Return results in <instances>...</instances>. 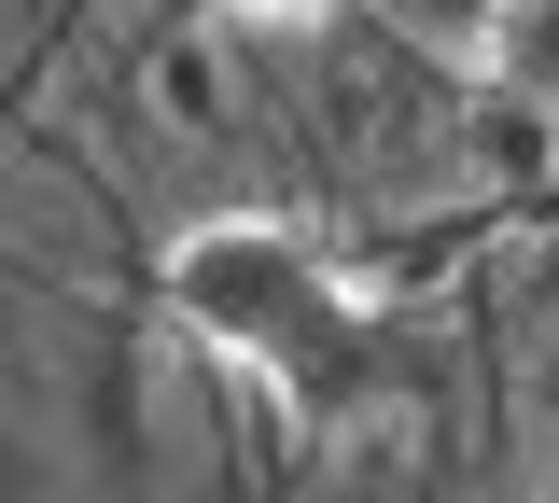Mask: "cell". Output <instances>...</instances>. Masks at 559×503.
<instances>
[{"mask_svg":"<svg viewBox=\"0 0 559 503\" xmlns=\"http://www.w3.org/2000/svg\"><path fill=\"white\" fill-rule=\"evenodd\" d=\"M168 308L182 336H210L224 363H266L280 392H336L349 363V308H336V266L308 252V224H266V211H224L168 252Z\"/></svg>","mask_w":559,"mask_h":503,"instance_id":"1","label":"cell"},{"mask_svg":"<svg viewBox=\"0 0 559 503\" xmlns=\"http://www.w3.org/2000/svg\"><path fill=\"white\" fill-rule=\"evenodd\" d=\"M476 71H489V98H518V112L559 127V0H489L476 14Z\"/></svg>","mask_w":559,"mask_h":503,"instance_id":"2","label":"cell"},{"mask_svg":"<svg viewBox=\"0 0 559 503\" xmlns=\"http://www.w3.org/2000/svg\"><path fill=\"white\" fill-rule=\"evenodd\" d=\"M224 14H294V28H322V14H349V0H224Z\"/></svg>","mask_w":559,"mask_h":503,"instance_id":"3","label":"cell"}]
</instances>
